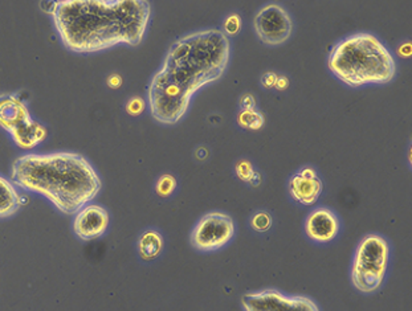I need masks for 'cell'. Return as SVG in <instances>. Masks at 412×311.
Returning a JSON list of instances; mask_svg holds the SVG:
<instances>
[{
  "instance_id": "6da1fadb",
  "label": "cell",
  "mask_w": 412,
  "mask_h": 311,
  "mask_svg": "<svg viewBox=\"0 0 412 311\" xmlns=\"http://www.w3.org/2000/svg\"><path fill=\"white\" fill-rule=\"evenodd\" d=\"M229 58L228 37L220 29H202L176 40L150 81L151 117L163 125L178 124L195 94L224 74Z\"/></svg>"
},
{
  "instance_id": "7a4b0ae2",
  "label": "cell",
  "mask_w": 412,
  "mask_h": 311,
  "mask_svg": "<svg viewBox=\"0 0 412 311\" xmlns=\"http://www.w3.org/2000/svg\"><path fill=\"white\" fill-rule=\"evenodd\" d=\"M61 44L75 53H94L142 43L151 8L146 0H60L51 13Z\"/></svg>"
},
{
  "instance_id": "3957f363",
  "label": "cell",
  "mask_w": 412,
  "mask_h": 311,
  "mask_svg": "<svg viewBox=\"0 0 412 311\" xmlns=\"http://www.w3.org/2000/svg\"><path fill=\"white\" fill-rule=\"evenodd\" d=\"M11 180L25 192L46 197L68 216L91 204L103 188L92 163L69 151L24 154L12 163Z\"/></svg>"
},
{
  "instance_id": "277c9868",
  "label": "cell",
  "mask_w": 412,
  "mask_h": 311,
  "mask_svg": "<svg viewBox=\"0 0 412 311\" xmlns=\"http://www.w3.org/2000/svg\"><path fill=\"white\" fill-rule=\"evenodd\" d=\"M328 67L350 88L382 85L394 80L397 62L391 52L371 34H355L333 46Z\"/></svg>"
},
{
  "instance_id": "5b68a950",
  "label": "cell",
  "mask_w": 412,
  "mask_h": 311,
  "mask_svg": "<svg viewBox=\"0 0 412 311\" xmlns=\"http://www.w3.org/2000/svg\"><path fill=\"white\" fill-rule=\"evenodd\" d=\"M390 258L389 241L375 233L362 237L355 249L350 278L359 293L373 294L378 291L387 272Z\"/></svg>"
},
{
  "instance_id": "8992f818",
  "label": "cell",
  "mask_w": 412,
  "mask_h": 311,
  "mask_svg": "<svg viewBox=\"0 0 412 311\" xmlns=\"http://www.w3.org/2000/svg\"><path fill=\"white\" fill-rule=\"evenodd\" d=\"M235 231V223L229 215L214 211L196 223L190 241L200 252H215L232 241Z\"/></svg>"
},
{
  "instance_id": "52a82bcc",
  "label": "cell",
  "mask_w": 412,
  "mask_h": 311,
  "mask_svg": "<svg viewBox=\"0 0 412 311\" xmlns=\"http://www.w3.org/2000/svg\"><path fill=\"white\" fill-rule=\"evenodd\" d=\"M244 311H320L318 305L307 296L285 294L277 289H263L241 297Z\"/></svg>"
},
{
  "instance_id": "ba28073f",
  "label": "cell",
  "mask_w": 412,
  "mask_h": 311,
  "mask_svg": "<svg viewBox=\"0 0 412 311\" xmlns=\"http://www.w3.org/2000/svg\"><path fill=\"white\" fill-rule=\"evenodd\" d=\"M253 27L257 37L268 46H281L289 40L293 23L284 7L276 3L263 6L255 15Z\"/></svg>"
},
{
  "instance_id": "9c48e42d",
  "label": "cell",
  "mask_w": 412,
  "mask_h": 311,
  "mask_svg": "<svg viewBox=\"0 0 412 311\" xmlns=\"http://www.w3.org/2000/svg\"><path fill=\"white\" fill-rule=\"evenodd\" d=\"M110 216L106 208L98 204H88L75 215L72 231L82 240L92 241L103 237L109 228Z\"/></svg>"
},
{
  "instance_id": "30bf717a",
  "label": "cell",
  "mask_w": 412,
  "mask_h": 311,
  "mask_svg": "<svg viewBox=\"0 0 412 311\" xmlns=\"http://www.w3.org/2000/svg\"><path fill=\"white\" fill-rule=\"evenodd\" d=\"M323 185L316 168L305 166L293 173L288 180L289 195L301 206H313L322 194Z\"/></svg>"
},
{
  "instance_id": "8fae6325",
  "label": "cell",
  "mask_w": 412,
  "mask_h": 311,
  "mask_svg": "<svg viewBox=\"0 0 412 311\" xmlns=\"http://www.w3.org/2000/svg\"><path fill=\"white\" fill-rule=\"evenodd\" d=\"M341 228V221L337 213L328 207L313 209L305 220V233L308 239L317 244L333 241Z\"/></svg>"
},
{
  "instance_id": "7c38bea8",
  "label": "cell",
  "mask_w": 412,
  "mask_h": 311,
  "mask_svg": "<svg viewBox=\"0 0 412 311\" xmlns=\"http://www.w3.org/2000/svg\"><path fill=\"white\" fill-rule=\"evenodd\" d=\"M28 105L18 94H0V128L11 134L16 127L32 121Z\"/></svg>"
},
{
  "instance_id": "4fadbf2b",
  "label": "cell",
  "mask_w": 412,
  "mask_h": 311,
  "mask_svg": "<svg viewBox=\"0 0 412 311\" xmlns=\"http://www.w3.org/2000/svg\"><path fill=\"white\" fill-rule=\"evenodd\" d=\"M10 135H11L13 143L20 150L32 151L46 140L48 131H46V127L44 125L32 119L27 124L16 127Z\"/></svg>"
},
{
  "instance_id": "5bb4252c",
  "label": "cell",
  "mask_w": 412,
  "mask_h": 311,
  "mask_svg": "<svg viewBox=\"0 0 412 311\" xmlns=\"http://www.w3.org/2000/svg\"><path fill=\"white\" fill-rule=\"evenodd\" d=\"M23 206V196L11 179L0 175V219L15 216Z\"/></svg>"
},
{
  "instance_id": "9a60e30c",
  "label": "cell",
  "mask_w": 412,
  "mask_h": 311,
  "mask_svg": "<svg viewBox=\"0 0 412 311\" xmlns=\"http://www.w3.org/2000/svg\"><path fill=\"white\" fill-rule=\"evenodd\" d=\"M163 248V237L157 230H148L138 237V254L143 261H153L157 257H160Z\"/></svg>"
},
{
  "instance_id": "2e32d148",
  "label": "cell",
  "mask_w": 412,
  "mask_h": 311,
  "mask_svg": "<svg viewBox=\"0 0 412 311\" xmlns=\"http://www.w3.org/2000/svg\"><path fill=\"white\" fill-rule=\"evenodd\" d=\"M238 125L241 128H245V130H251V131H257L264 126L265 124V119L264 116L256 109L252 110H240L239 114H238Z\"/></svg>"
},
{
  "instance_id": "e0dca14e",
  "label": "cell",
  "mask_w": 412,
  "mask_h": 311,
  "mask_svg": "<svg viewBox=\"0 0 412 311\" xmlns=\"http://www.w3.org/2000/svg\"><path fill=\"white\" fill-rule=\"evenodd\" d=\"M178 187V180L172 173L160 175L155 183V192L160 197H170Z\"/></svg>"
},
{
  "instance_id": "ac0fdd59",
  "label": "cell",
  "mask_w": 412,
  "mask_h": 311,
  "mask_svg": "<svg viewBox=\"0 0 412 311\" xmlns=\"http://www.w3.org/2000/svg\"><path fill=\"white\" fill-rule=\"evenodd\" d=\"M272 224H273L272 216L266 211L256 212L251 219V227H252L253 231L259 232V233L269 231Z\"/></svg>"
},
{
  "instance_id": "d6986e66",
  "label": "cell",
  "mask_w": 412,
  "mask_h": 311,
  "mask_svg": "<svg viewBox=\"0 0 412 311\" xmlns=\"http://www.w3.org/2000/svg\"><path fill=\"white\" fill-rule=\"evenodd\" d=\"M241 29V18L238 13H231L223 22V34L227 36H236Z\"/></svg>"
},
{
  "instance_id": "ffe728a7",
  "label": "cell",
  "mask_w": 412,
  "mask_h": 311,
  "mask_svg": "<svg viewBox=\"0 0 412 311\" xmlns=\"http://www.w3.org/2000/svg\"><path fill=\"white\" fill-rule=\"evenodd\" d=\"M235 173L240 180L248 183L256 171L253 170L252 164L250 161H239L235 164Z\"/></svg>"
},
{
  "instance_id": "44dd1931",
  "label": "cell",
  "mask_w": 412,
  "mask_h": 311,
  "mask_svg": "<svg viewBox=\"0 0 412 311\" xmlns=\"http://www.w3.org/2000/svg\"><path fill=\"white\" fill-rule=\"evenodd\" d=\"M146 109V101L142 100L141 97H133L127 101V112L130 116H141Z\"/></svg>"
},
{
  "instance_id": "7402d4cb",
  "label": "cell",
  "mask_w": 412,
  "mask_h": 311,
  "mask_svg": "<svg viewBox=\"0 0 412 311\" xmlns=\"http://www.w3.org/2000/svg\"><path fill=\"white\" fill-rule=\"evenodd\" d=\"M239 105H240L241 110H252L256 109V98L251 93H245L241 95Z\"/></svg>"
},
{
  "instance_id": "603a6c76",
  "label": "cell",
  "mask_w": 412,
  "mask_h": 311,
  "mask_svg": "<svg viewBox=\"0 0 412 311\" xmlns=\"http://www.w3.org/2000/svg\"><path fill=\"white\" fill-rule=\"evenodd\" d=\"M278 76L273 72H266L262 76V85L265 89H275L276 82H277Z\"/></svg>"
},
{
  "instance_id": "cb8c5ba5",
  "label": "cell",
  "mask_w": 412,
  "mask_h": 311,
  "mask_svg": "<svg viewBox=\"0 0 412 311\" xmlns=\"http://www.w3.org/2000/svg\"><path fill=\"white\" fill-rule=\"evenodd\" d=\"M106 84L109 88L112 89H118L122 86V77L118 73H112L108 79H106Z\"/></svg>"
},
{
  "instance_id": "d4e9b609",
  "label": "cell",
  "mask_w": 412,
  "mask_h": 311,
  "mask_svg": "<svg viewBox=\"0 0 412 311\" xmlns=\"http://www.w3.org/2000/svg\"><path fill=\"white\" fill-rule=\"evenodd\" d=\"M398 52H399V55H401V58H410V56H411V43L407 41L406 44H401V46H399V49H398Z\"/></svg>"
},
{
  "instance_id": "484cf974",
  "label": "cell",
  "mask_w": 412,
  "mask_h": 311,
  "mask_svg": "<svg viewBox=\"0 0 412 311\" xmlns=\"http://www.w3.org/2000/svg\"><path fill=\"white\" fill-rule=\"evenodd\" d=\"M288 86H289L288 77H285V76H278L277 82H276L275 89H277V91H285V89H288Z\"/></svg>"
},
{
  "instance_id": "4316f807",
  "label": "cell",
  "mask_w": 412,
  "mask_h": 311,
  "mask_svg": "<svg viewBox=\"0 0 412 311\" xmlns=\"http://www.w3.org/2000/svg\"><path fill=\"white\" fill-rule=\"evenodd\" d=\"M248 183H250V185H256V187L260 185V183H262V176H260V173H255V175H253L252 178H251V180H250Z\"/></svg>"
}]
</instances>
